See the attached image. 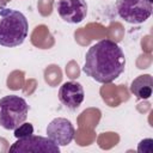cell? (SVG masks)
I'll use <instances>...</instances> for the list:
<instances>
[{"instance_id": "cell-10", "label": "cell", "mask_w": 153, "mask_h": 153, "mask_svg": "<svg viewBox=\"0 0 153 153\" xmlns=\"http://www.w3.org/2000/svg\"><path fill=\"white\" fill-rule=\"evenodd\" d=\"M33 134V126L31 123H25L23 122L20 126H18L16 129H14V136L17 139H20V137H25V136H29Z\"/></svg>"}, {"instance_id": "cell-1", "label": "cell", "mask_w": 153, "mask_h": 153, "mask_svg": "<svg viewBox=\"0 0 153 153\" xmlns=\"http://www.w3.org/2000/svg\"><path fill=\"white\" fill-rule=\"evenodd\" d=\"M126 68L122 48L111 39H102L91 45L85 55L82 72L97 82L109 84L116 80Z\"/></svg>"}, {"instance_id": "cell-3", "label": "cell", "mask_w": 153, "mask_h": 153, "mask_svg": "<svg viewBox=\"0 0 153 153\" xmlns=\"http://www.w3.org/2000/svg\"><path fill=\"white\" fill-rule=\"evenodd\" d=\"M29 105L26 100L16 94L0 98V126L6 130H14L26 121Z\"/></svg>"}, {"instance_id": "cell-8", "label": "cell", "mask_w": 153, "mask_h": 153, "mask_svg": "<svg viewBox=\"0 0 153 153\" xmlns=\"http://www.w3.org/2000/svg\"><path fill=\"white\" fill-rule=\"evenodd\" d=\"M85 92L84 87L78 81H66L59 88L60 102L71 110H76L84 102Z\"/></svg>"}, {"instance_id": "cell-11", "label": "cell", "mask_w": 153, "mask_h": 153, "mask_svg": "<svg viewBox=\"0 0 153 153\" xmlns=\"http://www.w3.org/2000/svg\"><path fill=\"white\" fill-rule=\"evenodd\" d=\"M153 151V140L152 139H145L140 141L137 146V152L140 153H152Z\"/></svg>"}, {"instance_id": "cell-5", "label": "cell", "mask_w": 153, "mask_h": 153, "mask_svg": "<svg viewBox=\"0 0 153 153\" xmlns=\"http://www.w3.org/2000/svg\"><path fill=\"white\" fill-rule=\"evenodd\" d=\"M8 152L11 153H25V152H32V153H59L60 146H57L55 142H53L49 137H44L41 135H29L25 137L17 139L14 143L11 145L8 148Z\"/></svg>"}, {"instance_id": "cell-6", "label": "cell", "mask_w": 153, "mask_h": 153, "mask_svg": "<svg viewBox=\"0 0 153 153\" xmlns=\"http://www.w3.org/2000/svg\"><path fill=\"white\" fill-rule=\"evenodd\" d=\"M86 0H57L56 11L60 18L69 24H78L87 16Z\"/></svg>"}, {"instance_id": "cell-12", "label": "cell", "mask_w": 153, "mask_h": 153, "mask_svg": "<svg viewBox=\"0 0 153 153\" xmlns=\"http://www.w3.org/2000/svg\"><path fill=\"white\" fill-rule=\"evenodd\" d=\"M149 1H153V0H149Z\"/></svg>"}, {"instance_id": "cell-4", "label": "cell", "mask_w": 153, "mask_h": 153, "mask_svg": "<svg viewBox=\"0 0 153 153\" xmlns=\"http://www.w3.org/2000/svg\"><path fill=\"white\" fill-rule=\"evenodd\" d=\"M116 11L121 19L129 24H141L152 14L149 0H116Z\"/></svg>"}, {"instance_id": "cell-7", "label": "cell", "mask_w": 153, "mask_h": 153, "mask_svg": "<svg viewBox=\"0 0 153 153\" xmlns=\"http://www.w3.org/2000/svg\"><path fill=\"white\" fill-rule=\"evenodd\" d=\"M75 129L72 122L63 117L54 118L47 127L48 137L57 146H67L74 139Z\"/></svg>"}, {"instance_id": "cell-9", "label": "cell", "mask_w": 153, "mask_h": 153, "mask_svg": "<svg viewBox=\"0 0 153 153\" xmlns=\"http://www.w3.org/2000/svg\"><path fill=\"white\" fill-rule=\"evenodd\" d=\"M130 92L139 99H148L153 92V79L151 74L136 76L130 84Z\"/></svg>"}, {"instance_id": "cell-2", "label": "cell", "mask_w": 153, "mask_h": 153, "mask_svg": "<svg viewBox=\"0 0 153 153\" xmlns=\"http://www.w3.org/2000/svg\"><path fill=\"white\" fill-rule=\"evenodd\" d=\"M29 32L26 17L12 8H0V44L14 48L24 43Z\"/></svg>"}]
</instances>
